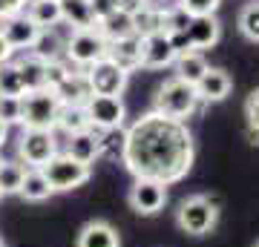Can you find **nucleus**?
<instances>
[{
	"label": "nucleus",
	"instance_id": "obj_1",
	"mask_svg": "<svg viewBox=\"0 0 259 247\" xmlns=\"http://www.w3.org/2000/svg\"><path fill=\"white\" fill-rule=\"evenodd\" d=\"M193 135L185 121L164 118L150 110L130 129H124L121 164L136 178H150L158 184L182 181L193 167Z\"/></svg>",
	"mask_w": 259,
	"mask_h": 247
},
{
	"label": "nucleus",
	"instance_id": "obj_2",
	"mask_svg": "<svg viewBox=\"0 0 259 247\" xmlns=\"http://www.w3.org/2000/svg\"><path fill=\"white\" fill-rule=\"evenodd\" d=\"M199 95H196V86H190V83L179 81L176 75L170 78V81H164L161 86H158L156 98H153V112H158V115H164V118H173V121H185L193 115L196 110H199Z\"/></svg>",
	"mask_w": 259,
	"mask_h": 247
},
{
	"label": "nucleus",
	"instance_id": "obj_3",
	"mask_svg": "<svg viewBox=\"0 0 259 247\" xmlns=\"http://www.w3.org/2000/svg\"><path fill=\"white\" fill-rule=\"evenodd\" d=\"M20 127L23 129H52L58 127V115H61V101L55 98L52 89H35L26 92L20 98Z\"/></svg>",
	"mask_w": 259,
	"mask_h": 247
},
{
	"label": "nucleus",
	"instance_id": "obj_4",
	"mask_svg": "<svg viewBox=\"0 0 259 247\" xmlns=\"http://www.w3.org/2000/svg\"><path fill=\"white\" fill-rule=\"evenodd\" d=\"M107 49L110 43L101 37V32L95 26L90 29H72L69 37H66V46H64V58L75 69H87V66L98 64L107 58Z\"/></svg>",
	"mask_w": 259,
	"mask_h": 247
},
{
	"label": "nucleus",
	"instance_id": "obj_5",
	"mask_svg": "<svg viewBox=\"0 0 259 247\" xmlns=\"http://www.w3.org/2000/svg\"><path fill=\"white\" fill-rule=\"evenodd\" d=\"M219 221V204L210 195H190L179 204L176 224L187 236H207Z\"/></svg>",
	"mask_w": 259,
	"mask_h": 247
},
{
	"label": "nucleus",
	"instance_id": "obj_6",
	"mask_svg": "<svg viewBox=\"0 0 259 247\" xmlns=\"http://www.w3.org/2000/svg\"><path fill=\"white\" fill-rule=\"evenodd\" d=\"M40 173H44V178L49 181L52 192H66V190H75V187H81V184L90 181L93 167L78 164V161H72L66 153H58L49 164L40 167Z\"/></svg>",
	"mask_w": 259,
	"mask_h": 247
},
{
	"label": "nucleus",
	"instance_id": "obj_7",
	"mask_svg": "<svg viewBox=\"0 0 259 247\" xmlns=\"http://www.w3.org/2000/svg\"><path fill=\"white\" fill-rule=\"evenodd\" d=\"M18 156L29 170H40L58 156L55 132H49V129H23L18 141Z\"/></svg>",
	"mask_w": 259,
	"mask_h": 247
},
{
	"label": "nucleus",
	"instance_id": "obj_8",
	"mask_svg": "<svg viewBox=\"0 0 259 247\" xmlns=\"http://www.w3.org/2000/svg\"><path fill=\"white\" fill-rule=\"evenodd\" d=\"M83 110H87L90 127L101 129V132L124 127V118H127V107H124L118 95H93L83 104Z\"/></svg>",
	"mask_w": 259,
	"mask_h": 247
},
{
	"label": "nucleus",
	"instance_id": "obj_9",
	"mask_svg": "<svg viewBox=\"0 0 259 247\" xmlns=\"http://www.w3.org/2000/svg\"><path fill=\"white\" fill-rule=\"evenodd\" d=\"M83 75H87V81H90L93 95H118L121 98V92L127 89V81H130V75L124 72V69H118L110 58H104L98 64L87 66Z\"/></svg>",
	"mask_w": 259,
	"mask_h": 247
},
{
	"label": "nucleus",
	"instance_id": "obj_10",
	"mask_svg": "<svg viewBox=\"0 0 259 247\" xmlns=\"http://www.w3.org/2000/svg\"><path fill=\"white\" fill-rule=\"evenodd\" d=\"M167 204V187L150 178H136V184L130 187V207L139 216H156L164 210Z\"/></svg>",
	"mask_w": 259,
	"mask_h": 247
},
{
	"label": "nucleus",
	"instance_id": "obj_11",
	"mask_svg": "<svg viewBox=\"0 0 259 247\" xmlns=\"http://www.w3.org/2000/svg\"><path fill=\"white\" fill-rule=\"evenodd\" d=\"M37 32H40V29H37L23 12L15 15V18L0 20V35L6 37V43H9L15 52H29L37 40Z\"/></svg>",
	"mask_w": 259,
	"mask_h": 247
},
{
	"label": "nucleus",
	"instance_id": "obj_12",
	"mask_svg": "<svg viewBox=\"0 0 259 247\" xmlns=\"http://www.w3.org/2000/svg\"><path fill=\"white\" fill-rule=\"evenodd\" d=\"M66 156L78 164H93L95 158H101V129H83L66 135Z\"/></svg>",
	"mask_w": 259,
	"mask_h": 247
},
{
	"label": "nucleus",
	"instance_id": "obj_13",
	"mask_svg": "<svg viewBox=\"0 0 259 247\" xmlns=\"http://www.w3.org/2000/svg\"><path fill=\"white\" fill-rule=\"evenodd\" d=\"M52 92H55V98L61 101V107H83V104L93 98V89H90V81H87L83 69H72Z\"/></svg>",
	"mask_w": 259,
	"mask_h": 247
},
{
	"label": "nucleus",
	"instance_id": "obj_14",
	"mask_svg": "<svg viewBox=\"0 0 259 247\" xmlns=\"http://www.w3.org/2000/svg\"><path fill=\"white\" fill-rule=\"evenodd\" d=\"M141 46H144V40L139 35H127L121 40H112L110 49H107V58L130 75L136 69H141Z\"/></svg>",
	"mask_w": 259,
	"mask_h": 247
},
{
	"label": "nucleus",
	"instance_id": "obj_15",
	"mask_svg": "<svg viewBox=\"0 0 259 247\" xmlns=\"http://www.w3.org/2000/svg\"><path fill=\"white\" fill-rule=\"evenodd\" d=\"M233 89V81L231 75L225 72V69H213V66H207V72L199 78V83H196V95H199V101L204 104H219L225 101L228 95H231Z\"/></svg>",
	"mask_w": 259,
	"mask_h": 247
},
{
	"label": "nucleus",
	"instance_id": "obj_16",
	"mask_svg": "<svg viewBox=\"0 0 259 247\" xmlns=\"http://www.w3.org/2000/svg\"><path fill=\"white\" fill-rule=\"evenodd\" d=\"M141 40H144V46H141V69H164V66H173L176 52L170 49V40H167L164 32L141 37Z\"/></svg>",
	"mask_w": 259,
	"mask_h": 247
},
{
	"label": "nucleus",
	"instance_id": "obj_17",
	"mask_svg": "<svg viewBox=\"0 0 259 247\" xmlns=\"http://www.w3.org/2000/svg\"><path fill=\"white\" fill-rule=\"evenodd\" d=\"M187 37H190V46L196 52L199 49H210V46L219 43L222 37V23L216 15H207V18H193L190 26H187Z\"/></svg>",
	"mask_w": 259,
	"mask_h": 247
},
{
	"label": "nucleus",
	"instance_id": "obj_18",
	"mask_svg": "<svg viewBox=\"0 0 259 247\" xmlns=\"http://www.w3.org/2000/svg\"><path fill=\"white\" fill-rule=\"evenodd\" d=\"M78 247H121L118 230L110 221H90L78 233Z\"/></svg>",
	"mask_w": 259,
	"mask_h": 247
},
{
	"label": "nucleus",
	"instance_id": "obj_19",
	"mask_svg": "<svg viewBox=\"0 0 259 247\" xmlns=\"http://www.w3.org/2000/svg\"><path fill=\"white\" fill-rule=\"evenodd\" d=\"M64 46H66V37H61L58 26H52V29H40L37 32V40L29 52L35 58H40L44 64H49V61H64Z\"/></svg>",
	"mask_w": 259,
	"mask_h": 247
},
{
	"label": "nucleus",
	"instance_id": "obj_20",
	"mask_svg": "<svg viewBox=\"0 0 259 247\" xmlns=\"http://www.w3.org/2000/svg\"><path fill=\"white\" fill-rule=\"evenodd\" d=\"M164 32V6H141L139 12H133V35L139 37H150Z\"/></svg>",
	"mask_w": 259,
	"mask_h": 247
},
{
	"label": "nucleus",
	"instance_id": "obj_21",
	"mask_svg": "<svg viewBox=\"0 0 259 247\" xmlns=\"http://www.w3.org/2000/svg\"><path fill=\"white\" fill-rule=\"evenodd\" d=\"M95 29L101 32V37L107 40V43H112V40H121V37L133 35V15L124 9H115L112 15H107L104 20H98L95 23Z\"/></svg>",
	"mask_w": 259,
	"mask_h": 247
},
{
	"label": "nucleus",
	"instance_id": "obj_22",
	"mask_svg": "<svg viewBox=\"0 0 259 247\" xmlns=\"http://www.w3.org/2000/svg\"><path fill=\"white\" fill-rule=\"evenodd\" d=\"M58 3H61V23H69L72 29L95 26L90 0H58Z\"/></svg>",
	"mask_w": 259,
	"mask_h": 247
},
{
	"label": "nucleus",
	"instance_id": "obj_23",
	"mask_svg": "<svg viewBox=\"0 0 259 247\" xmlns=\"http://www.w3.org/2000/svg\"><path fill=\"white\" fill-rule=\"evenodd\" d=\"M23 15L37 29H52L61 23V3L58 0H35V3H29L26 9H23Z\"/></svg>",
	"mask_w": 259,
	"mask_h": 247
},
{
	"label": "nucleus",
	"instance_id": "obj_24",
	"mask_svg": "<svg viewBox=\"0 0 259 247\" xmlns=\"http://www.w3.org/2000/svg\"><path fill=\"white\" fill-rule=\"evenodd\" d=\"M173 66H176V78L179 81L190 83V86H196L199 83V78H202L204 72H207V61H204L202 52H185V55H179L176 61H173Z\"/></svg>",
	"mask_w": 259,
	"mask_h": 247
},
{
	"label": "nucleus",
	"instance_id": "obj_25",
	"mask_svg": "<svg viewBox=\"0 0 259 247\" xmlns=\"http://www.w3.org/2000/svg\"><path fill=\"white\" fill-rule=\"evenodd\" d=\"M15 66H18L20 81H23V89H26V92L47 89V86H44V66H47V64H44L40 58H35L32 52H26L23 58L15 61Z\"/></svg>",
	"mask_w": 259,
	"mask_h": 247
},
{
	"label": "nucleus",
	"instance_id": "obj_26",
	"mask_svg": "<svg viewBox=\"0 0 259 247\" xmlns=\"http://www.w3.org/2000/svg\"><path fill=\"white\" fill-rule=\"evenodd\" d=\"M18 195H23L26 202H47L52 195V187H49V181L44 178L40 170H29L26 167V175H23V184H20Z\"/></svg>",
	"mask_w": 259,
	"mask_h": 247
},
{
	"label": "nucleus",
	"instance_id": "obj_27",
	"mask_svg": "<svg viewBox=\"0 0 259 247\" xmlns=\"http://www.w3.org/2000/svg\"><path fill=\"white\" fill-rule=\"evenodd\" d=\"M23 95H26V89H23V81H20L15 61L0 64V98H23Z\"/></svg>",
	"mask_w": 259,
	"mask_h": 247
},
{
	"label": "nucleus",
	"instance_id": "obj_28",
	"mask_svg": "<svg viewBox=\"0 0 259 247\" xmlns=\"http://www.w3.org/2000/svg\"><path fill=\"white\" fill-rule=\"evenodd\" d=\"M23 175H26V167L20 164V161H0V192L3 195L20 192Z\"/></svg>",
	"mask_w": 259,
	"mask_h": 247
},
{
	"label": "nucleus",
	"instance_id": "obj_29",
	"mask_svg": "<svg viewBox=\"0 0 259 247\" xmlns=\"http://www.w3.org/2000/svg\"><path fill=\"white\" fill-rule=\"evenodd\" d=\"M58 129H64L66 135L90 129L87 110H83V107H61V115H58Z\"/></svg>",
	"mask_w": 259,
	"mask_h": 247
},
{
	"label": "nucleus",
	"instance_id": "obj_30",
	"mask_svg": "<svg viewBox=\"0 0 259 247\" xmlns=\"http://www.w3.org/2000/svg\"><path fill=\"white\" fill-rule=\"evenodd\" d=\"M239 32L248 37V40L259 43V3H248V6L239 12Z\"/></svg>",
	"mask_w": 259,
	"mask_h": 247
},
{
	"label": "nucleus",
	"instance_id": "obj_31",
	"mask_svg": "<svg viewBox=\"0 0 259 247\" xmlns=\"http://www.w3.org/2000/svg\"><path fill=\"white\" fill-rule=\"evenodd\" d=\"M121 153H124V127L101 132V156L115 161V158H121Z\"/></svg>",
	"mask_w": 259,
	"mask_h": 247
},
{
	"label": "nucleus",
	"instance_id": "obj_32",
	"mask_svg": "<svg viewBox=\"0 0 259 247\" xmlns=\"http://www.w3.org/2000/svg\"><path fill=\"white\" fill-rule=\"evenodd\" d=\"M72 69H75V66L69 64L66 58H64V61H49V64L44 66V86H47V89H55L58 83L64 81Z\"/></svg>",
	"mask_w": 259,
	"mask_h": 247
},
{
	"label": "nucleus",
	"instance_id": "obj_33",
	"mask_svg": "<svg viewBox=\"0 0 259 247\" xmlns=\"http://www.w3.org/2000/svg\"><path fill=\"white\" fill-rule=\"evenodd\" d=\"M190 15H187L182 6H170V9H164V35L167 32H187V26H190Z\"/></svg>",
	"mask_w": 259,
	"mask_h": 247
},
{
	"label": "nucleus",
	"instance_id": "obj_34",
	"mask_svg": "<svg viewBox=\"0 0 259 247\" xmlns=\"http://www.w3.org/2000/svg\"><path fill=\"white\" fill-rule=\"evenodd\" d=\"M176 3L190 15V18H207V15H216V9H219L222 0H176Z\"/></svg>",
	"mask_w": 259,
	"mask_h": 247
},
{
	"label": "nucleus",
	"instance_id": "obj_35",
	"mask_svg": "<svg viewBox=\"0 0 259 247\" xmlns=\"http://www.w3.org/2000/svg\"><path fill=\"white\" fill-rule=\"evenodd\" d=\"M20 112H23L20 98H0V121H3L6 127L20 124Z\"/></svg>",
	"mask_w": 259,
	"mask_h": 247
},
{
	"label": "nucleus",
	"instance_id": "obj_36",
	"mask_svg": "<svg viewBox=\"0 0 259 247\" xmlns=\"http://www.w3.org/2000/svg\"><path fill=\"white\" fill-rule=\"evenodd\" d=\"M167 40H170V49L179 55H185V52H193V46H190V37L187 32H167Z\"/></svg>",
	"mask_w": 259,
	"mask_h": 247
},
{
	"label": "nucleus",
	"instance_id": "obj_37",
	"mask_svg": "<svg viewBox=\"0 0 259 247\" xmlns=\"http://www.w3.org/2000/svg\"><path fill=\"white\" fill-rule=\"evenodd\" d=\"M245 115H248V127L259 129V89H253L245 101Z\"/></svg>",
	"mask_w": 259,
	"mask_h": 247
},
{
	"label": "nucleus",
	"instance_id": "obj_38",
	"mask_svg": "<svg viewBox=\"0 0 259 247\" xmlns=\"http://www.w3.org/2000/svg\"><path fill=\"white\" fill-rule=\"evenodd\" d=\"M90 9H93L95 23H98V20H104L107 15H112L118 6H115V0H90Z\"/></svg>",
	"mask_w": 259,
	"mask_h": 247
},
{
	"label": "nucleus",
	"instance_id": "obj_39",
	"mask_svg": "<svg viewBox=\"0 0 259 247\" xmlns=\"http://www.w3.org/2000/svg\"><path fill=\"white\" fill-rule=\"evenodd\" d=\"M23 9H26V0H0V20L15 18Z\"/></svg>",
	"mask_w": 259,
	"mask_h": 247
},
{
	"label": "nucleus",
	"instance_id": "obj_40",
	"mask_svg": "<svg viewBox=\"0 0 259 247\" xmlns=\"http://www.w3.org/2000/svg\"><path fill=\"white\" fill-rule=\"evenodd\" d=\"M115 6H118V9H124V12H130V15H133V12H139L141 6H147V0H115Z\"/></svg>",
	"mask_w": 259,
	"mask_h": 247
},
{
	"label": "nucleus",
	"instance_id": "obj_41",
	"mask_svg": "<svg viewBox=\"0 0 259 247\" xmlns=\"http://www.w3.org/2000/svg\"><path fill=\"white\" fill-rule=\"evenodd\" d=\"M12 58H15V49L6 43V37L0 35V64H9Z\"/></svg>",
	"mask_w": 259,
	"mask_h": 247
},
{
	"label": "nucleus",
	"instance_id": "obj_42",
	"mask_svg": "<svg viewBox=\"0 0 259 247\" xmlns=\"http://www.w3.org/2000/svg\"><path fill=\"white\" fill-rule=\"evenodd\" d=\"M6 138H9V127H6V124L0 121V146L6 144Z\"/></svg>",
	"mask_w": 259,
	"mask_h": 247
},
{
	"label": "nucleus",
	"instance_id": "obj_43",
	"mask_svg": "<svg viewBox=\"0 0 259 247\" xmlns=\"http://www.w3.org/2000/svg\"><path fill=\"white\" fill-rule=\"evenodd\" d=\"M248 141H250V144H259V129H250L248 127Z\"/></svg>",
	"mask_w": 259,
	"mask_h": 247
},
{
	"label": "nucleus",
	"instance_id": "obj_44",
	"mask_svg": "<svg viewBox=\"0 0 259 247\" xmlns=\"http://www.w3.org/2000/svg\"><path fill=\"white\" fill-rule=\"evenodd\" d=\"M29 3H35V0H26V6H29Z\"/></svg>",
	"mask_w": 259,
	"mask_h": 247
},
{
	"label": "nucleus",
	"instance_id": "obj_45",
	"mask_svg": "<svg viewBox=\"0 0 259 247\" xmlns=\"http://www.w3.org/2000/svg\"><path fill=\"white\" fill-rule=\"evenodd\" d=\"M0 199H3V192H0Z\"/></svg>",
	"mask_w": 259,
	"mask_h": 247
},
{
	"label": "nucleus",
	"instance_id": "obj_46",
	"mask_svg": "<svg viewBox=\"0 0 259 247\" xmlns=\"http://www.w3.org/2000/svg\"><path fill=\"white\" fill-rule=\"evenodd\" d=\"M256 247H259V244H256Z\"/></svg>",
	"mask_w": 259,
	"mask_h": 247
}]
</instances>
